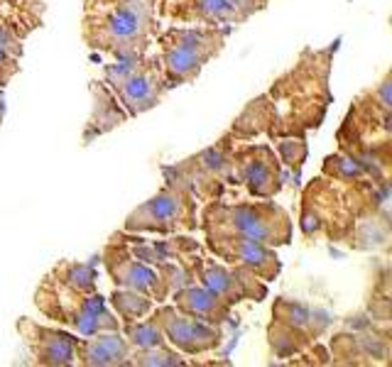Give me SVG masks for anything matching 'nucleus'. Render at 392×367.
<instances>
[{
	"label": "nucleus",
	"instance_id": "f257e3e1",
	"mask_svg": "<svg viewBox=\"0 0 392 367\" xmlns=\"http://www.w3.org/2000/svg\"><path fill=\"white\" fill-rule=\"evenodd\" d=\"M206 218H216V230L236 233L262 245L289 243V218L272 203L255 206H211Z\"/></svg>",
	"mask_w": 392,
	"mask_h": 367
},
{
	"label": "nucleus",
	"instance_id": "f03ea898",
	"mask_svg": "<svg viewBox=\"0 0 392 367\" xmlns=\"http://www.w3.org/2000/svg\"><path fill=\"white\" fill-rule=\"evenodd\" d=\"M164 69L167 86L189 81L199 74L201 64L211 59L221 47V37L209 29H174L164 39Z\"/></svg>",
	"mask_w": 392,
	"mask_h": 367
},
{
	"label": "nucleus",
	"instance_id": "7ed1b4c3",
	"mask_svg": "<svg viewBox=\"0 0 392 367\" xmlns=\"http://www.w3.org/2000/svg\"><path fill=\"white\" fill-rule=\"evenodd\" d=\"M128 230H179V228H194V203L186 198L179 189H162L157 196H152L147 203L135 208L128 216Z\"/></svg>",
	"mask_w": 392,
	"mask_h": 367
},
{
	"label": "nucleus",
	"instance_id": "20e7f679",
	"mask_svg": "<svg viewBox=\"0 0 392 367\" xmlns=\"http://www.w3.org/2000/svg\"><path fill=\"white\" fill-rule=\"evenodd\" d=\"M154 321H157L162 336H167V340L174 348L184 350L186 355L213 350L221 343L218 328H213L209 321L189 316V313H184L181 309H174V306L159 309L154 313Z\"/></svg>",
	"mask_w": 392,
	"mask_h": 367
},
{
	"label": "nucleus",
	"instance_id": "39448f33",
	"mask_svg": "<svg viewBox=\"0 0 392 367\" xmlns=\"http://www.w3.org/2000/svg\"><path fill=\"white\" fill-rule=\"evenodd\" d=\"M209 245H211L213 252H218L221 257H226L231 262H238V264L248 267V269H253L262 279H270V277H274L279 272V262L267 250V245L255 243L250 238L216 230V235L209 233Z\"/></svg>",
	"mask_w": 392,
	"mask_h": 367
},
{
	"label": "nucleus",
	"instance_id": "423d86ee",
	"mask_svg": "<svg viewBox=\"0 0 392 367\" xmlns=\"http://www.w3.org/2000/svg\"><path fill=\"white\" fill-rule=\"evenodd\" d=\"M147 29V7L137 0H123L118 2L103 20L101 32L108 39V44H113V49L121 54L132 52V42L142 39Z\"/></svg>",
	"mask_w": 392,
	"mask_h": 367
},
{
	"label": "nucleus",
	"instance_id": "0eeeda50",
	"mask_svg": "<svg viewBox=\"0 0 392 367\" xmlns=\"http://www.w3.org/2000/svg\"><path fill=\"white\" fill-rule=\"evenodd\" d=\"M17 328L25 333L32 355L42 365H71L76 360V345L79 338H71L69 333H59L52 328L34 326L30 321H20Z\"/></svg>",
	"mask_w": 392,
	"mask_h": 367
},
{
	"label": "nucleus",
	"instance_id": "6e6552de",
	"mask_svg": "<svg viewBox=\"0 0 392 367\" xmlns=\"http://www.w3.org/2000/svg\"><path fill=\"white\" fill-rule=\"evenodd\" d=\"M108 272H111L116 284H121L125 289H135V291H147L152 296H157V301H162V296L167 294V282L132 254H111L108 257Z\"/></svg>",
	"mask_w": 392,
	"mask_h": 367
},
{
	"label": "nucleus",
	"instance_id": "1a4fd4ad",
	"mask_svg": "<svg viewBox=\"0 0 392 367\" xmlns=\"http://www.w3.org/2000/svg\"><path fill=\"white\" fill-rule=\"evenodd\" d=\"M241 176L255 196L267 198L279 191V169L267 147H248L241 152Z\"/></svg>",
	"mask_w": 392,
	"mask_h": 367
},
{
	"label": "nucleus",
	"instance_id": "9d476101",
	"mask_svg": "<svg viewBox=\"0 0 392 367\" xmlns=\"http://www.w3.org/2000/svg\"><path fill=\"white\" fill-rule=\"evenodd\" d=\"M201 279H204V286L218 294L223 301L233 304V301H241V299H255L260 301L265 296V286L262 284H255L253 279L255 277H245L241 269L231 272V269H223L218 264H206L204 272H201Z\"/></svg>",
	"mask_w": 392,
	"mask_h": 367
},
{
	"label": "nucleus",
	"instance_id": "9b49d317",
	"mask_svg": "<svg viewBox=\"0 0 392 367\" xmlns=\"http://www.w3.org/2000/svg\"><path fill=\"white\" fill-rule=\"evenodd\" d=\"M174 299H177V309L209 323H223L231 316V304L223 301L218 294L209 291L206 286H184L177 291Z\"/></svg>",
	"mask_w": 392,
	"mask_h": 367
},
{
	"label": "nucleus",
	"instance_id": "f8f14e48",
	"mask_svg": "<svg viewBox=\"0 0 392 367\" xmlns=\"http://www.w3.org/2000/svg\"><path fill=\"white\" fill-rule=\"evenodd\" d=\"M76 358L84 365H130V348L118 333L79 340Z\"/></svg>",
	"mask_w": 392,
	"mask_h": 367
},
{
	"label": "nucleus",
	"instance_id": "ddd939ff",
	"mask_svg": "<svg viewBox=\"0 0 392 367\" xmlns=\"http://www.w3.org/2000/svg\"><path fill=\"white\" fill-rule=\"evenodd\" d=\"M116 88L121 91V98L123 103L128 106V111L132 115L142 113L152 108L159 98V88H157V81L152 79L147 71H130L125 74L121 81L116 84Z\"/></svg>",
	"mask_w": 392,
	"mask_h": 367
},
{
	"label": "nucleus",
	"instance_id": "4468645a",
	"mask_svg": "<svg viewBox=\"0 0 392 367\" xmlns=\"http://www.w3.org/2000/svg\"><path fill=\"white\" fill-rule=\"evenodd\" d=\"M125 333L128 340L137 348V350H145V348H154V345H162V331L157 326V321H142V323H135L130 321L125 326Z\"/></svg>",
	"mask_w": 392,
	"mask_h": 367
},
{
	"label": "nucleus",
	"instance_id": "2eb2a0df",
	"mask_svg": "<svg viewBox=\"0 0 392 367\" xmlns=\"http://www.w3.org/2000/svg\"><path fill=\"white\" fill-rule=\"evenodd\" d=\"M61 277V282L69 289L86 294V291H96V274L89 264H64L61 269H57Z\"/></svg>",
	"mask_w": 392,
	"mask_h": 367
},
{
	"label": "nucleus",
	"instance_id": "dca6fc26",
	"mask_svg": "<svg viewBox=\"0 0 392 367\" xmlns=\"http://www.w3.org/2000/svg\"><path fill=\"white\" fill-rule=\"evenodd\" d=\"M113 306H116V311L123 316V321H125V323L137 321L140 316L150 313V309H152L150 301H147L145 296H137V291H135V294L116 291V294H113Z\"/></svg>",
	"mask_w": 392,
	"mask_h": 367
},
{
	"label": "nucleus",
	"instance_id": "f3484780",
	"mask_svg": "<svg viewBox=\"0 0 392 367\" xmlns=\"http://www.w3.org/2000/svg\"><path fill=\"white\" fill-rule=\"evenodd\" d=\"M130 363H132V365H184V360H181L174 350L162 348V345L145 348V350L135 353Z\"/></svg>",
	"mask_w": 392,
	"mask_h": 367
},
{
	"label": "nucleus",
	"instance_id": "a211bd4d",
	"mask_svg": "<svg viewBox=\"0 0 392 367\" xmlns=\"http://www.w3.org/2000/svg\"><path fill=\"white\" fill-rule=\"evenodd\" d=\"M279 149H282V154H284V162L287 164H302V159H304V154H306V149H304V144L302 142H294V149H292V140H287V142H279Z\"/></svg>",
	"mask_w": 392,
	"mask_h": 367
}]
</instances>
